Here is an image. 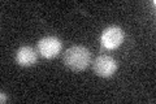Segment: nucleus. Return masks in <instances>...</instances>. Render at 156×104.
I'll use <instances>...</instances> for the list:
<instances>
[{
    "mask_svg": "<svg viewBox=\"0 0 156 104\" xmlns=\"http://www.w3.org/2000/svg\"><path fill=\"white\" fill-rule=\"evenodd\" d=\"M5 95H4V92H2V103H4V100H5Z\"/></svg>",
    "mask_w": 156,
    "mask_h": 104,
    "instance_id": "423d86ee",
    "label": "nucleus"
},
{
    "mask_svg": "<svg viewBox=\"0 0 156 104\" xmlns=\"http://www.w3.org/2000/svg\"><path fill=\"white\" fill-rule=\"evenodd\" d=\"M101 44L107 49H115L120 47V44L124 42V31L122 29L117 26H111L107 27L101 34Z\"/></svg>",
    "mask_w": 156,
    "mask_h": 104,
    "instance_id": "7ed1b4c3",
    "label": "nucleus"
},
{
    "mask_svg": "<svg viewBox=\"0 0 156 104\" xmlns=\"http://www.w3.org/2000/svg\"><path fill=\"white\" fill-rule=\"evenodd\" d=\"M61 49V41L56 37H44L38 42V52L43 57L52 59Z\"/></svg>",
    "mask_w": 156,
    "mask_h": 104,
    "instance_id": "20e7f679",
    "label": "nucleus"
},
{
    "mask_svg": "<svg viewBox=\"0 0 156 104\" xmlns=\"http://www.w3.org/2000/svg\"><path fill=\"white\" fill-rule=\"evenodd\" d=\"M91 52L85 46H72L64 53L65 65L74 72H82L89 66Z\"/></svg>",
    "mask_w": 156,
    "mask_h": 104,
    "instance_id": "f257e3e1",
    "label": "nucleus"
},
{
    "mask_svg": "<svg viewBox=\"0 0 156 104\" xmlns=\"http://www.w3.org/2000/svg\"><path fill=\"white\" fill-rule=\"evenodd\" d=\"M16 61L21 66H30L37 63V52L30 46H22L16 52Z\"/></svg>",
    "mask_w": 156,
    "mask_h": 104,
    "instance_id": "39448f33",
    "label": "nucleus"
},
{
    "mask_svg": "<svg viewBox=\"0 0 156 104\" xmlns=\"http://www.w3.org/2000/svg\"><path fill=\"white\" fill-rule=\"evenodd\" d=\"M94 72L100 77H111L117 70V63L108 55H100L94 61Z\"/></svg>",
    "mask_w": 156,
    "mask_h": 104,
    "instance_id": "f03ea898",
    "label": "nucleus"
}]
</instances>
